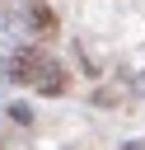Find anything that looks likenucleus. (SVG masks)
Here are the masks:
<instances>
[{
  "instance_id": "1",
  "label": "nucleus",
  "mask_w": 145,
  "mask_h": 150,
  "mask_svg": "<svg viewBox=\"0 0 145 150\" xmlns=\"http://www.w3.org/2000/svg\"><path fill=\"white\" fill-rule=\"evenodd\" d=\"M51 70H56V66H47L37 52H19V56H14V80H23V84H42Z\"/></svg>"
},
{
  "instance_id": "2",
  "label": "nucleus",
  "mask_w": 145,
  "mask_h": 150,
  "mask_svg": "<svg viewBox=\"0 0 145 150\" xmlns=\"http://www.w3.org/2000/svg\"><path fill=\"white\" fill-rule=\"evenodd\" d=\"M28 23H33V33L51 38V33H56V9H51L47 0H33V5H28Z\"/></svg>"
}]
</instances>
